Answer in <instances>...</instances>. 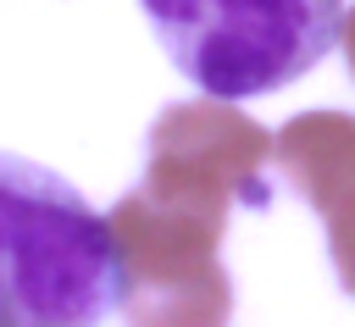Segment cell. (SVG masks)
Here are the masks:
<instances>
[{"mask_svg":"<svg viewBox=\"0 0 355 327\" xmlns=\"http://www.w3.org/2000/svg\"><path fill=\"white\" fill-rule=\"evenodd\" d=\"M122 305L111 222L50 166L0 150V321L78 327Z\"/></svg>","mask_w":355,"mask_h":327,"instance_id":"obj_1","label":"cell"},{"mask_svg":"<svg viewBox=\"0 0 355 327\" xmlns=\"http://www.w3.org/2000/svg\"><path fill=\"white\" fill-rule=\"evenodd\" d=\"M166 61L216 100L305 78L344 28V0H139Z\"/></svg>","mask_w":355,"mask_h":327,"instance_id":"obj_2","label":"cell"},{"mask_svg":"<svg viewBox=\"0 0 355 327\" xmlns=\"http://www.w3.org/2000/svg\"><path fill=\"white\" fill-rule=\"evenodd\" d=\"M122 305L133 321H227L233 277L222 266L227 222L194 205H178L150 188H128L111 211Z\"/></svg>","mask_w":355,"mask_h":327,"instance_id":"obj_3","label":"cell"},{"mask_svg":"<svg viewBox=\"0 0 355 327\" xmlns=\"http://www.w3.org/2000/svg\"><path fill=\"white\" fill-rule=\"evenodd\" d=\"M272 133L244 116L233 100H178L144 133V172L139 188L166 194L178 205L233 216V211H272Z\"/></svg>","mask_w":355,"mask_h":327,"instance_id":"obj_4","label":"cell"},{"mask_svg":"<svg viewBox=\"0 0 355 327\" xmlns=\"http://www.w3.org/2000/svg\"><path fill=\"white\" fill-rule=\"evenodd\" d=\"M272 161L283 183L322 216L333 272L355 294V116L305 111L272 133Z\"/></svg>","mask_w":355,"mask_h":327,"instance_id":"obj_5","label":"cell"},{"mask_svg":"<svg viewBox=\"0 0 355 327\" xmlns=\"http://www.w3.org/2000/svg\"><path fill=\"white\" fill-rule=\"evenodd\" d=\"M338 39H344V67H349V78H355V6H344V28H338Z\"/></svg>","mask_w":355,"mask_h":327,"instance_id":"obj_6","label":"cell"}]
</instances>
